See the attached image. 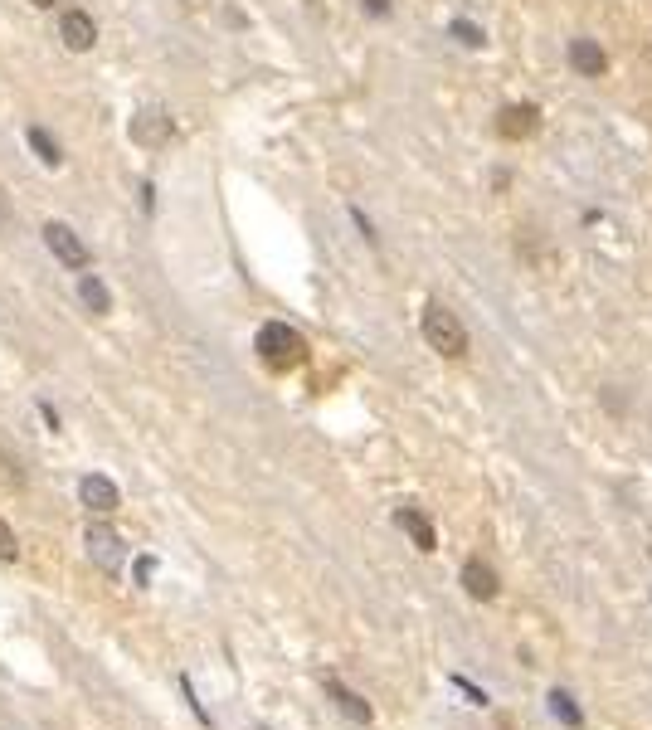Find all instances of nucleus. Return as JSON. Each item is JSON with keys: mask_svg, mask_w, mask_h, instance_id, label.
<instances>
[{"mask_svg": "<svg viewBox=\"0 0 652 730\" xmlns=\"http://www.w3.org/2000/svg\"><path fill=\"white\" fill-rule=\"evenodd\" d=\"M365 10H370V15H385V10H390V0H365Z\"/></svg>", "mask_w": 652, "mask_h": 730, "instance_id": "obj_18", "label": "nucleus"}, {"mask_svg": "<svg viewBox=\"0 0 652 730\" xmlns=\"http://www.w3.org/2000/svg\"><path fill=\"white\" fill-rule=\"evenodd\" d=\"M254 351H258V361L268 365V370H297V365L307 361V341H302V331H292L288 322H268V327H258Z\"/></svg>", "mask_w": 652, "mask_h": 730, "instance_id": "obj_1", "label": "nucleus"}, {"mask_svg": "<svg viewBox=\"0 0 652 730\" xmlns=\"http://www.w3.org/2000/svg\"><path fill=\"white\" fill-rule=\"evenodd\" d=\"M59 39L69 44V49H93L98 44V25H93V15H83V10H64V20H59Z\"/></svg>", "mask_w": 652, "mask_h": 730, "instance_id": "obj_10", "label": "nucleus"}, {"mask_svg": "<svg viewBox=\"0 0 652 730\" xmlns=\"http://www.w3.org/2000/svg\"><path fill=\"white\" fill-rule=\"evenodd\" d=\"M458 580H463V589H468L472 599H482V604H492V599L502 594V580H497V570H492L482 555H468V560H463Z\"/></svg>", "mask_w": 652, "mask_h": 730, "instance_id": "obj_6", "label": "nucleus"}, {"mask_svg": "<svg viewBox=\"0 0 652 730\" xmlns=\"http://www.w3.org/2000/svg\"><path fill=\"white\" fill-rule=\"evenodd\" d=\"M78 302L93 312V317H108L112 312V292L98 273H78Z\"/></svg>", "mask_w": 652, "mask_h": 730, "instance_id": "obj_13", "label": "nucleus"}, {"mask_svg": "<svg viewBox=\"0 0 652 730\" xmlns=\"http://www.w3.org/2000/svg\"><path fill=\"white\" fill-rule=\"evenodd\" d=\"M419 331H424V341L434 346L438 356H448V361L468 356V327H463V322H458V312H448L443 302H429V307H424V322H419Z\"/></svg>", "mask_w": 652, "mask_h": 730, "instance_id": "obj_2", "label": "nucleus"}, {"mask_svg": "<svg viewBox=\"0 0 652 730\" xmlns=\"http://www.w3.org/2000/svg\"><path fill=\"white\" fill-rule=\"evenodd\" d=\"M570 69L580 73V78H604L609 69V54L599 49V39H570Z\"/></svg>", "mask_w": 652, "mask_h": 730, "instance_id": "obj_9", "label": "nucleus"}, {"mask_svg": "<svg viewBox=\"0 0 652 730\" xmlns=\"http://www.w3.org/2000/svg\"><path fill=\"white\" fill-rule=\"evenodd\" d=\"M15 555H20V546H15V531L0 521V560H15Z\"/></svg>", "mask_w": 652, "mask_h": 730, "instance_id": "obj_16", "label": "nucleus"}, {"mask_svg": "<svg viewBox=\"0 0 652 730\" xmlns=\"http://www.w3.org/2000/svg\"><path fill=\"white\" fill-rule=\"evenodd\" d=\"M44 244H49V254L59 258V263H69V268H88V244L73 234L64 219H49V224H44Z\"/></svg>", "mask_w": 652, "mask_h": 730, "instance_id": "obj_4", "label": "nucleus"}, {"mask_svg": "<svg viewBox=\"0 0 652 730\" xmlns=\"http://www.w3.org/2000/svg\"><path fill=\"white\" fill-rule=\"evenodd\" d=\"M78 502L93 511V516H108V511L122 507V492H117V482L103 473H83L78 477Z\"/></svg>", "mask_w": 652, "mask_h": 730, "instance_id": "obj_5", "label": "nucleus"}, {"mask_svg": "<svg viewBox=\"0 0 652 730\" xmlns=\"http://www.w3.org/2000/svg\"><path fill=\"white\" fill-rule=\"evenodd\" d=\"M30 146L39 151V161H44V166H59V161H64V151L54 146V137H49V132H39V127H30Z\"/></svg>", "mask_w": 652, "mask_h": 730, "instance_id": "obj_15", "label": "nucleus"}, {"mask_svg": "<svg viewBox=\"0 0 652 730\" xmlns=\"http://www.w3.org/2000/svg\"><path fill=\"white\" fill-rule=\"evenodd\" d=\"M166 137H171V117L161 108H142L132 117V142L137 146H161Z\"/></svg>", "mask_w": 652, "mask_h": 730, "instance_id": "obj_12", "label": "nucleus"}, {"mask_svg": "<svg viewBox=\"0 0 652 730\" xmlns=\"http://www.w3.org/2000/svg\"><path fill=\"white\" fill-rule=\"evenodd\" d=\"M536 127H541V108L536 103H511V108L497 112V137H507V142L536 137Z\"/></svg>", "mask_w": 652, "mask_h": 730, "instance_id": "obj_7", "label": "nucleus"}, {"mask_svg": "<svg viewBox=\"0 0 652 730\" xmlns=\"http://www.w3.org/2000/svg\"><path fill=\"white\" fill-rule=\"evenodd\" d=\"M545 701H550V716H555L560 726H570V730H580V726H584V711L575 706V696L565 692V687H555V692L545 696Z\"/></svg>", "mask_w": 652, "mask_h": 730, "instance_id": "obj_14", "label": "nucleus"}, {"mask_svg": "<svg viewBox=\"0 0 652 730\" xmlns=\"http://www.w3.org/2000/svg\"><path fill=\"white\" fill-rule=\"evenodd\" d=\"M30 5H39V10H44V5H54V0H30Z\"/></svg>", "mask_w": 652, "mask_h": 730, "instance_id": "obj_20", "label": "nucleus"}, {"mask_svg": "<svg viewBox=\"0 0 652 730\" xmlns=\"http://www.w3.org/2000/svg\"><path fill=\"white\" fill-rule=\"evenodd\" d=\"M326 696H331V701H336V711H341V716H351L356 726H370V721H375L370 701H365L361 692H351L341 677H326Z\"/></svg>", "mask_w": 652, "mask_h": 730, "instance_id": "obj_8", "label": "nucleus"}, {"mask_svg": "<svg viewBox=\"0 0 652 730\" xmlns=\"http://www.w3.org/2000/svg\"><path fill=\"white\" fill-rule=\"evenodd\" d=\"M395 521H399V531H409V541H414V546L424 550V555H429V550L438 546V536H434V521H429L424 511L414 507V502H404V507L395 511Z\"/></svg>", "mask_w": 652, "mask_h": 730, "instance_id": "obj_11", "label": "nucleus"}, {"mask_svg": "<svg viewBox=\"0 0 652 730\" xmlns=\"http://www.w3.org/2000/svg\"><path fill=\"white\" fill-rule=\"evenodd\" d=\"M10 219V200H5V190H0V224Z\"/></svg>", "mask_w": 652, "mask_h": 730, "instance_id": "obj_19", "label": "nucleus"}, {"mask_svg": "<svg viewBox=\"0 0 652 730\" xmlns=\"http://www.w3.org/2000/svg\"><path fill=\"white\" fill-rule=\"evenodd\" d=\"M83 550H88V560H93L103 575H122V565H127V541L112 531L108 521H93V526L83 531Z\"/></svg>", "mask_w": 652, "mask_h": 730, "instance_id": "obj_3", "label": "nucleus"}, {"mask_svg": "<svg viewBox=\"0 0 652 730\" xmlns=\"http://www.w3.org/2000/svg\"><path fill=\"white\" fill-rule=\"evenodd\" d=\"M151 570H156V560H151V555H142V560H137V584L151 580Z\"/></svg>", "mask_w": 652, "mask_h": 730, "instance_id": "obj_17", "label": "nucleus"}]
</instances>
